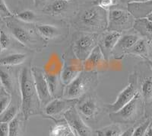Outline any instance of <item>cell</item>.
I'll list each match as a JSON object with an SVG mask.
<instances>
[{"instance_id":"obj_11","label":"cell","mask_w":152,"mask_h":136,"mask_svg":"<svg viewBox=\"0 0 152 136\" xmlns=\"http://www.w3.org/2000/svg\"><path fill=\"white\" fill-rule=\"evenodd\" d=\"M77 110L87 119H93L97 116L100 111L97 100L91 97H88L77 103Z\"/></svg>"},{"instance_id":"obj_27","label":"cell","mask_w":152,"mask_h":136,"mask_svg":"<svg viewBox=\"0 0 152 136\" xmlns=\"http://www.w3.org/2000/svg\"><path fill=\"white\" fill-rule=\"evenodd\" d=\"M19 108L17 105L12 104L0 115V122L9 123L18 115Z\"/></svg>"},{"instance_id":"obj_22","label":"cell","mask_w":152,"mask_h":136,"mask_svg":"<svg viewBox=\"0 0 152 136\" xmlns=\"http://www.w3.org/2000/svg\"><path fill=\"white\" fill-rule=\"evenodd\" d=\"M139 92L145 103H152V76L145 77L139 86Z\"/></svg>"},{"instance_id":"obj_12","label":"cell","mask_w":152,"mask_h":136,"mask_svg":"<svg viewBox=\"0 0 152 136\" xmlns=\"http://www.w3.org/2000/svg\"><path fill=\"white\" fill-rule=\"evenodd\" d=\"M127 10L135 19L146 18L152 14V0L127 4Z\"/></svg>"},{"instance_id":"obj_14","label":"cell","mask_w":152,"mask_h":136,"mask_svg":"<svg viewBox=\"0 0 152 136\" xmlns=\"http://www.w3.org/2000/svg\"><path fill=\"white\" fill-rule=\"evenodd\" d=\"M141 38L137 35H125L121 36L118 41L117 44L113 51L112 54L114 56L117 55H124L127 54L130 49L133 47V45L138 41Z\"/></svg>"},{"instance_id":"obj_23","label":"cell","mask_w":152,"mask_h":136,"mask_svg":"<svg viewBox=\"0 0 152 136\" xmlns=\"http://www.w3.org/2000/svg\"><path fill=\"white\" fill-rule=\"evenodd\" d=\"M124 132L119 123L113 122V124L103 127L96 131L97 136H121Z\"/></svg>"},{"instance_id":"obj_5","label":"cell","mask_w":152,"mask_h":136,"mask_svg":"<svg viewBox=\"0 0 152 136\" xmlns=\"http://www.w3.org/2000/svg\"><path fill=\"white\" fill-rule=\"evenodd\" d=\"M130 81L126 87L119 92L116 97V100L110 104H107V109L110 113L116 112L118 110L123 108L124 106L128 104L133 98L139 92L138 80L137 75L130 77Z\"/></svg>"},{"instance_id":"obj_40","label":"cell","mask_w":152,"mask_h":136,"mask_svg":"<svg viewBox=\"0 0 152 136\" xmlns=\"http://www.w3.org/2000/svg\"><path fill=\"white\" fill-rule=\"evenodd\" d=\"M148 60H150L151 61H152V49H151V50H150V52H149Z\"/></svg>"},{"instance_id":"obj_20","label":"cell","mask_w":152,"mask_h":136,"mask_svg":"<svg viewBox=\"0 0 152 136\" xmlns=\"http://www.w3.org/2000/svg\"><path fill=\"white\" fill-rule=\"evenodd\" d=\"M25 121L26 120L24 119L22 113H18V115L9 123V136H23Z\"/></svg>"},{"instance_id":"obj_31","label":"cell","mask_w":152,"mask_h":136,"mask_svg":"<svg viewBox=\"0 0 152 136\" xmlns=\"http://www.w3.org/2000/svg\"><path fill=\"white\" fill-rule=\"evenodd\" d=\"M16 18H17L18 19L24 21V22L30 23L35 21V19H36V15H35V13L33 11L25 10L16 15Z\"/></svg>"},{"instance_id":"obj_8","label":"cell","mask_w":152,"mask_h":136,"mask_svg":"<svg viewBox=\"0 0 152 136\" xmlns=\"http://www.w3.org/2000/svg\"><path fill=\"white\" fill-rule=\"evenodd\" d=\"M97 45V38L94 35H81L74 43L73 51L75 56L79 61L84 62Z\"/></svg>"},{"instance_id":"obj_6","label":"cell","mask_w":152,"mask_h":136,"mask_svg":"<svg viewBox=\"0 0 152 136\" xmlns=\"http://www.w3.org/2000/svg\"><path fill=\"white\" fill-rule=\"evenodd\" d=\"M106 10L93 7L84 11L79 18L81 24L91 30H101L106 28Z\"/></svg>"},{"instance_id":"obj_1","label":"cell","mask_w":152,"mask_h":136,"mask_svg":"<svg viewBox=\"0 0 152 136\" xmlns=\"http://www.w3.org/2000/svg\"><path fill=\"white\" fill-rule=\"evenodd\" d=\"M19 89L21 92V113L25 120L37 115L40 108V102L34 85L31 68L24 67L19 74Z\"/></svg>"},{"instance_id":"obj_3","label":"cell","mask_w":152,"mask_h":136,"mask_svg":"<svg viewBox=\"0 0 152 136\" xmlns=\"http://www.w3.org/2000/svg\"><path fill=\"white\" fill-rule=\"evenodd\" d=\"M144 101L140 92L126 106L116 112L110 113L111 121L119 124H130L136 122L144 111Z\"/></svg>"},{"instance_id":"obj_45","label":"cell","mask_w":152,"mask_h":136,"mask_svg":"<svg viewBox=\"0 0 152 136\" xmlns=\"http://www.w3.org/2000/svg\"><path fill=\"white\" fill-rule=\"evenodd\" d=\"M64 1H65V2H69V1H70V0H64Z\"/></svg>"},{"instance_id":"obj_47","label":"cell","mask_w":152,"mask_h":136,"mask_svg":"<svg viewBox=\"0 0 152 136\" xmlns=\"http://www.w3.org/2000/svg\"></svg>"},{"instance_id":"obj_46","label":"cell","mask_w":152,"mask_h":136,"mask_svg":"<svg viewBox=\"0 0 152 136\" xmlns=\"http://www.w3.org/2000/svg\"><path fill=\"white\" fill-rule=\"evenodd\" d=\"M75 135H76V136H79L78 134H76V133H75Z\"/></svg>"},{"instance_id":"obj_43","label":"cell","mask_w":152,"mask_h":136,"mask_svg":"<svg viewBox=\"0 0 152 136\" xmlns=\"http://www.w3.org/2000/svg\"><path fill=\"white\" fill-rule=\"evenodd\" d=\"M148 18V19L150 20V21H152V14H151V15H150V16H149L148 17V18Z\"/></svg>"},{"instance_id":"obj_18","label":"cell","mask_w":152,"mask_h":136,"mask_svg":"<svg viewBox=\"0 0 152 136\" xmlns=\"http://www.w3.org/2000/svg\"><path fill=\"white\" fill-rule=\"evenodd\" d=\"M133 28L143 38L148 41L152 40V21L148 18L135 19Z\"/></svg>"},{"instance_id":"obj_39","label":"cell","mask_w":152,"mask_h":136,"mask_svg":"<svg viewBox=\"0 0 152 136\" xmlns=\"http://www.w3.org/2000/svg\"><path fill=\"white\" fill-rule=\"evenodd\" d=\"M119 2H127V4L132 3V2H145L148 0H119Z\"/></svg>"},{"instance_id":"obj_33","label":"cell","mask_w":152,"mask_h":136,"mask_svg":"<svg viewBox=\"0 0 152 136\" xmlns=\"http://www.w3.org/2000/svg\"><path fill=\"white\" fill-rule=\"evenodd\" d=\"M116 0H94V4L97 7L107 10L111 9L115 5Z\"/></svg>"},{"instance_id":"obj_42","label":"cell","mask_w":152,"mask_h":136,"mask_svg":"<svg viewBox=\"0 0 152 136\" xmlns=\"http://www.w3.org/2000/svg\"><path fill=\"white\" fill-rule=\"evenodd\" d=\"M40 1H41V0H34V2L35 6H37L38 4H39V2H40Z\"/></svg>"},{"instance_id":"obj_35","label":"cell","mask_w":152,"mask_h":136,"mask_svg":"<svg viewBox=\"0 0 152 136\" xmlns=\"http://www.w3.org/2000/svg\"><path fill=\"white\" fill-rule=\"evenodd\" d=\"M0 12L5 17H12V16H13V14L9 10L7 5L5 3V0H0Z\"/></svg>"},{"instance_id":"obj_32","label":"cell","mask_w":152,"mask_h":136,"mask_svg":"<svg viewBox=\"0 0 152 136\" xmlns=\"http://www.w3.org/2000/svg\"><path fill=\"white\" fill-rule=\"evenodd\" d=\"M151 122V119H148L145 122L141 123L139 126L134 129L132 136H144V134H145V131H146V129H147L148 126H149Z\"/></svg>"},{"instance_id":"obj_19","label":"cell","mask_w":152,"mask_h":136,"mask_svg":"<svg viewBox=\"0 0 152 136\" xmlns=\"http://www.w3.org/2000/svg\"><path fill=\"white\" fill-rule=\"evenodd\" d=\"M82 71L77 65H68L62 69L60 74L61 83L64 86H67Z\"/></svg>"},{"instance_id":"obj_10","label":"cell","mask_w":152,"mask_h":136,"mask_svg":"<svg viewBox=\"0 0 152 136\" xmlns=\"http://www.w3.org/2000/svg\"><path fill=\"white\" fill-rule=\"evenodd\" d=\"M78 100H69L66 98H54L43 109L46 115L50 117L64 115L68 110L75 107Z\"/></svg>"},{"instance_id":"obj_30","label":"cell","mask_w":152,"mask_h":136,"mask_svg":"<svg viewBox=\"0 0 152 136\" xmlns=\"http://www.w3.org/2000/svg\"><path fill=\"white\" fill-rule=\"evenodd\" d=\"M69 129L68 123H57L50 132V136H65Z\"/></svg>"},{"instance_id":"obj_7","label":"cell","mask_w":152,"mask_h":136,"mask_svg":"<svg viewBox=\"0 0 152 136\" xmlns=\"http://www.w3.org/2000/svg\"><path fill=\"white\" fill-rule=\"evenodd\" d=\"M31 72L40 105L45 106L46 105L48 104L53 100V96L50 92L48 84L46 80L45 72L41 68L37 67H34L31 68Z\"/></svg>"},{"instance_id":"obj_2","label":"cell","mask_w":152,"mask_h":136,"mask_svg":"<svg viewBox=\"0 0 152 136\" xmlns=\"http://www.w3.org/2000/svg\"><path fill=\"white\" fill-rule=\"evenodd\" d=\"M98 81L97 73L94 71L82 70L62 92V97L69 100H78L88 90L96 86Z\"/></svg>"},{"instance_id":"obj_17","label":"cell","mask_w":152,"mask_h":136,"mask_svg":"<svg viewBox=\"0 0 152 136\" xmlns=\"http://www.w3.org/2000/svg\"><path fill=\"white\" fill-rule=\"evenodd\" d=\"M150 50L149 41L145 38H142L133 45V47L127 52V54H132V55L141 57L147 60L148 58Z\"/></svg>"},{"instance_id":"obj_24","label":"cell","mask_w":152,"mask_h":136,"mask_svg":"<svg viewBox=\"0 0 152 136\" xmlns=\"http://www.w3.org/2000/svg\"><path fill=\"white\" fill-rule=\"evenodd\" d=\"M37 30L38 33L45 39L55 38L60 34L59 29L52 24H40L37 27Z\"/></svg>"},{"instance_id":"obj_41","label":"cell","mask_w":152,"mask_h":136,"mask_svg":"<svg viewBox=\"0 0 152 136\" xmlns=\"http://www.w3.org/2000/svg\"><path fill=\"white\" fill-rule=\"evenodd\" d=\"M146 61H147V62H148V65H149V67H150V68H151V70H152V61H151L150 60H146Z\"/></svg>"},{"instance_id":"obj_25","label":"cell","mask_w":152,"mask_h":136,"mask_svg":"<svg viewBox=\"0 0 152 136\" xmlns=\"http://www.w3.org/2000/svg\"><path fill=\"white\" fill-rule=\"evenodd\" d=\"M45 77L53 97H56L59 92V83L61 81L60 76L59 74L48 73L45 72Z\"/></svg>"},{"instance_id":"obj_26","label":"cell","mask_w":152,"mask_h":136,"mask_svg":"<svg viewBox=\"0 0 152 136\" xmlns=\"http://www.w3.org/2000/svg\"><path fill=\"white\" fill-rule=\"evenodd\" d=\"M0 82L2 87L12 94L14 90V80L12 74L8 70L0 68Z\"/></svg>"},{"instance_id":"obj_29","label":"cell","mask_w":152,"mask_h":136,"mask_svg":"<svg viewBox=\"0 0 152 136\" xmlns=\"http://www.w3.org/2000/svg\"><path fill=\"white\" fill-rule=\"evenodd\" d=\"M67 7V2L64 0H56L49 6V10L53 14H59L66 10Z\"/></svg>"},{"instance_id":"obj_28","label":"cell","mask_w":152,"mask_h":136,"mask_svg":"<svg viewBox=\"0 0 152 136\" xmlns=\"http://www.w3.org/2000/svg\"><path fill=\"white\" fill-rule=\"evenodd\" d=\"M12 103V94L5 90L3 87L0 91V115Z\"/></svg>"},{"instance_id":"obj_36","label":"cell","mask_w":152,"mask_h":136,"mask_svg":"<svg viewBox=\"0 0 152 136\" xmlns=\"http://www.w3.org/2000/svg\"><path fill=\"white\" fill-rule=\"evenodd\" d=\"M9 123L0 122V136H9Z\"/></svg>"},{"instance_id":"obj_34","label":"cell","mask_w":152,"mask_h":136,"mask_svg":"<svg viewBox=\"0 0 152 136\" xmlns=\"http://www.w3.org/2000/svg\"><path fill=\"white\" fill-rule=\"evenodd\" d=\"M11 44V39L9 35L4 31H0V45L2 47V51L7 49Z\"/></svg>"},{"instance_id":"obj_38","label":"cell","mask_w":152,"mask_h":136,"mask_svg":"<svg viewBox=\"0 0 152 136\" xmlns=\"http://www.w3.org/2000/svg\"><path fill=\"white\" fill-rule=\"evenodd\" d=\"M134 129H135L134 127L129 128L128 129H126V131L121 135V136H132L133 131H134Z\"/></svg>"},{"instance_id":"obj_44","label":"cell","mask_w":152,"mask_h":136,"mask_svg":"<svg viewBox=\"0 0 152 136\" xmlns=\"http://www.w3.org/2000/svg\"><path fill=\"white\" fill-rule=\"evenodd\" d=\"M2 47H1V45H0V53L2 52Z\"/></svg>"},{"instance_id":"obj_13","label":"cell","mask_w":152,"mask_h":136,"mask_svg":"<svg viewBox=\"0 0 152 136\" xmlns=\"http://www.w3.org/2000/svg\"><path fill=\"white\" fill-rule=\"evenodd\" d=\"M121 36V33H119V32H109V33L104 35L103 38L100 40L99 46H100L102 52L104 53L106 60L107 61L109 60V58L111 56L113 49L117 44Z\"/></svg>"},{"instance_id":"obj_16","label":"cell","mask_w":152,"mask_h":136,"mask_svg":"<svg viewBox=\"0 0 152 136\" xmlns=\"http://www.w3.org/2000/svg\"><path fill=\"white\" fill-rule=\"evenodd\" d=\"M9 28H10L12 35L15 37V38L21 44L30 46L33 44L31 35L28 30L23 27L13 24H9Z\"/></svg>"},{"instance_id":"obj_4","label":"cell","mask_w":152,"mask_h":136,"mask_svg":"<svg viewBox=\"0 0 152 136\" xmlns=\"http://www.w3.org/2000/svg\"><path fill=\"white\" fill-rule=\"evenodd\" d=\"M135 21V18L128 10L111 8L107 18V30L121 33L134 26Z\"/></svg>"},{"instance_id":"obj_9","label":"cell","mask_w":152,"mask_h":136,"mask_svg":"<svg viewBox=\"0 0 152 136\" xmlns=\"http://www.w3.org/2000/svg\"><path fill=\"white\" fill-rule=\"evenodd\" d=\"M69 127L79 136H93L92 130L84 122L77 109L72 107L63 115Z\"/></svg>"},{"instance_id":"obj_37","label":"cell","mask_w":152,"mask_h":136,"mask_svg":"<svg viewBox=\"0 0 152 136\" xmlns=\"http://www.w3.org/2000/svg\"><path fill=\"white\" fill-rule=\"evenodd\" d=\"M144 136H152V120L149 126H148L146 131H145Z\"/></svg>"},{"instance_id":"obj_21","label":"cell","mask_w":152,"mask_h":136,"mask_svg":"<svg viewBox=\"0 0 152 136\" xmlns=\"http://www.w3.org/2000/svg\"><path fill=\"white\" fill-rule=\"evenodd\" d=\"M26 54L15 53V54H9L7 56L0 58V66L2 67H12L22 64L26 61Z\"/></svg>"},{"instance_id":"obj_15","label":"cell","mask_w":152,"mask_h":136,"mask_svg":"<svg viewBox=\"0 0 152 136\" xmlns=\"http://www.w3.org/2000/svg\"><path fill=\"white\" fill-rule=\"evenodd\" d=\"M105 57L100 46L97 45L83 62V69L86 71H94V69L99 67L105 61Z\"/></svg>"}]
</instances>
